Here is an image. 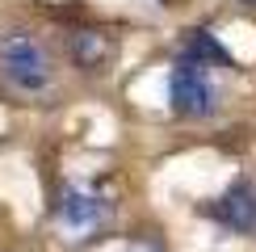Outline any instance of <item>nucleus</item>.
Here are the masks:
<instances>
[{"label":"nucleus","instance_id":"3","mask_svg":"<svg viewBox=\"0 0 256 252\" xmlns=\"http://www.w3.org/2000/svg\"><path fill=\"white\" fill-rule=\"evenodd\" d=\"M105 210L110 206H105L101 194H92V189H84V185H68L59 194V227L72 231V236H88L92 227H101Z\"/></svg>","mask_w":256,"mask_h":252},{"label":"nucleus","instance_id":"2","mask_svg":"<svg viewBox=\"0 0 256 252\" xmlns=\"http://www.w3.org/2000/svg\"><path fill=\"white\" fill-rule=\"evenodd\" d=\"M168 101L180 118H206L218 110V84L210 76L206 63L176 59V68L168 72Z\"/></svg>","mask_w":256,"mask_h":252},{"label":"nucleus","instance_id":"1","mask_svg":"<svg viewBox=\"0 0 256 252\" xmlns=\"http://www.w3.org/2000/svg\"><path fill=\"white\" fill-rule=\"evenodd\" d=\"M0 76L8 88L26 92V97L46 92L55 84V59H50L46 42L38 34H26V30L4 34L0 38Z\"/></svg>","mask_w":256,"mask_h":252},{"label":"nucleus","instance_id":"5","mask_svg":"<svg viewBox=\"0 0 256 252\" xmlns=\"http://www.w3.org/2000/svg\"><path fill=\"white\" fill-rule=\"evenodd\" d=\"M72 59L84 72H101L114 59V38L101 30H80V34H72Z\"/></svg>","mask_w":256,"mask_h":252},{"label":"nucleus","instance_id":"7","mask_svg":"<svg viewBox=\"0 0 256 252\" xmlns=\"http://www.w3.org/2000/svg\"><path fill=\"white\" fill-rule=\"evenodd\" d=\"M240 4H256V0H240Z\"/></svg>","mask_w":256,"mask_h":252},{"label":"nucleus","instance_id":"6","mask_svg":"<svg viewBox=\"0 0 256 252\" xmlns=\"http://www.w3.org/2000/svg\"><path fill=\"white\" fill-rule=\"evenodd\" d=\"M180 59H194V63H231V55H227V46L210 34V30H189L185 34V42H180Z\"/></svg>","mask_w":256,"mask_h":252},{"label":"nucleus","instance_id":"4","mask_svg":"<svg viewBox=\"0 0 256 252\" xmlns=\"http://www.w3.org/2000/svg\"><path fill=\"white\" fill-rule=\"evenodd\" d=\"M210 218H218L231 231H256V194L248 181H236L222 198L210 202Z\"/></svg>","mask_w":256,"mask_h":252}]
</instances>
